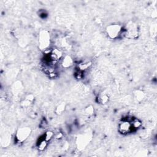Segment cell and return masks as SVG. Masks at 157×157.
Wrapping results in <instances>:
<instances>
[{
    "label": "cell",
    "mask_w": 157,
    "mask_h": 157,
    "mask_svg": "<svg viewBox=\"0 0 157 157\" xmlns=\"http://www.w3.org/2000/svg\"><path fill=\"white\" fill-rule=\"evenodd\" d=\"M123 33L125 38L134 39L138 38L139 31L138 25L133 22H130L123 28Z\"/></svg>",
    "instance_id": "obj_1"
},
{
    "label": "cell",
    "mask_w": 157,
    "mask_h": 157,
    "mask_svg": "<svg viewBox=\"0 0 157 157\" xmlns=\"http://www.w3.org/2000/svg\"><path fill=\"white\" fill-rule=\"evenodd\" d=\"M123 30V27L119 24H111L106 27V32L111 39H117L120 36Z\"/></svg>",
    "instance_id": "obj_2"
},
{
    "label": "cell",
    "mask_w": 157,
    "mask_h": 157,
    "mask_svg": "<svg viewBox=\"0 0 157 157\" xmlns=\"http://www.w3.org/2000/svg\"><path fill=\"white\" fill-rule=\"evenodd\" d=\"M50 36L47 30H42L39 36V47L41 50H45L50 46Z\"/></svg>",
    "instance_id": "obj_3"
},
{
    "label": "cell",
    "mask_w": 157,
    "mask_h": 157,
    "mask_svg": "<svg viewBox=\"0 0 157 157\" xmlns=\"http://www.w3.org/2000/svg\"><path fill=\"white\" fill-rule=\"evenodd\" d=\"M32 133V130L29 127H22L18 130L16 133V139L18 143H22L25 141Z\"/></svg>",
    "instance_id": "obj_4"
},
{
    "label": "cell",
    "mask_w": 157,
    "mask_h": 157,
    "mask_svg": "<svg viewBox=\"0 0 157 157\" xmlns=\"http://www.w3.org/2000/svg\"><path fill=\"white\" fill-rule=\"evenodd\" d=\"M133 128L132 123L128 120H124L120 122L118 126V131L122 134L130 133Z\"/></svg>",
    "instance_id": "obj_5"
},
{
    "label": "cell",
    "mask_w": 157,
    "mask_h": 157,
    "mask_svg": "<svg viewBox=\"0 0 157 157\" xmlns=\"http://www.w3.org/2000/svg\"><path fill=\"white\" fill-rule=\"evenodd\" d=\"M90 139V136L88 134H82V135L78 137L77 141L78 147L80 149H83L84 148H85L89 143Z\"/></svg>",
    "instance_id": "obj_6"
},
{
    "label": "cell",
    "mask_w": 157,
    "mask_h": 157,
    "mask_svg": "<svg viewBox=\"0 0 157 157\" xmlns=\"http://www.w3.org/2000/svg\"><path fill=\"white\" fill-rule=\"evenodd\" d=\"M62 55L63 54L61 50H60L58 49H55L52 50L51 53L50 54V58L52 61L56 62L60 59L62 57Z\"/></svg>",
    "instance_id": "obj_7"
},
{
    "label": "cell",
    "mask_w": 157,
    "mask_h": 157,
    "mask_svg": "<svg viewBox=\"0 0 157 157\" xmlns=\"http://www.w3.org/2000/svg\"><path fill=\"white\" fill-rule=\"evenodd\" d=\"M34 99V97L33 95L30 94V95H27L25 98L24 99V100L22 102V106L23 108H27L30 106L31 104H32V103L33 102Z\"/></svg>",
    "instance_id": "obj_8"
},
{
    "label": "cell",
    "mask_w": 157,
    "mask_h": 157,
    "mask_svg": "<svg viewBox=\"0 0 157 157\" xmlns=\"http://www.w3.org/2000/svg\"><path fill=\"white\" fill-rule=\"evenodd\" d=\"M73 65V60L72 58L69 56V55H67L66 57H65V58H63L62 63V67L64 68H70V67Z\"/></svg>",
    "instance_id": "obj_9"
},
{
    "label": "cell",
    "mask_w": 157,
    "mask_h": 157,
    "mask_svg": "<svg viewBox=\"0 0 157 157\" xmlns=\"http://www.w3.org/2000/svg\"><path fill=\"white\" fill-rule=\"evenodd\" d=\"M134 98L138 102H141L143 101L146 96V94L144 91L141 90H137L134 93Z\"/></svg>",
    "instance_id": "obj_10"
},
{
    "label": "cell",
    "mask_w": 157,
    "mask_h": 157,
    "mask_svg": "<svg viewBox=\"0 0 157 157\" xmlns=\"http://www.w3.org/2000/svg\"><path fill=\"white\" fill-rule=\"evenodd\" d=\"M109 96L106 93H101L98 97V101L100 104H105L109 101Z\"/></svg>",
    "instance_id": "obj_11"
},
{
    "label": "cell",
    "mask_w": 157,
    "mask_h": 157,
    "mask_svg": "<svg viewBox=\"0 0 157 157\" xmlns=\"http://www.w3.org/2000/svg\"><path fill=\"white\" fill-rule=\"evenodd\" d=\"M66 109V105L63 103L58 104L55 109V113L58 115L62 114Z\"/></svg>",
    "instance_id": "obj_12"
},
{
    "label": "cell",
    "mask_w": 157,
    "mask_h": 157,
    "mask_svg": "<svg viewBox=\"0 0 157 157\" xmlns=\"http://www.w3.org/2000/svg\"><path fill=\"white\" fill-rule=\"evenodd\" d=\"M94 108L92 106V105H89L84 110V113L87 116V117H91L94 114Z\"/></svg>",
    "instance_id": "obj_13"
},
{
    "label": "cell",
    "mask_w": 157,
    "mask_h": 157,
    "mask_svg": "<svg viewBox=\"0 0 157 157\" xmlns=\"http://www.w3.org/2000/svg\"><path fill=\"white\" fill-rule=\"evenodd\" d=\"M22 90V85L20 82H16V83L14 84V86L12 88V90L14 93H16V94H17L19 92H20Z\"/></svg>",
    "instance_id": "obj_14"
},
{
    "label": "cell",
    "mask_w": 157,
    "mask_h": 157,
    "mask_svg": "<svg viewBox=\"0 0 157 157\" xmlns=\"http://www.w3.org/2000/svg\"><path fill=\"white\" fill-rule=\"evenodd\" d=\"M54 136V134L53 132H52L50 131H47L46 132V133L44 134V139L46 140L47 142L50 141L52 138H53Z\"/></svg>",
    "instance_id": "obj_15"
},
{
    "label": "cell",
    "mask_w": 157,
    "mask_h": 157,
    "mask_svg": "<svg viewBox=\"0 0 157 157\" xmlns=\"http://www.w3.org/2000/svg\"><path fill=\"white\" fill-rule=\"evenodd\" d=\"M47 143H48V142H47L46 140H45L44 138L42 140H41L40 142H39V143L38 144V148H39V151H44L45 148H46V147H47Z\"/></svg>",
    "instance_id": "obj_16"
},
{
    "label": "cell",
    "mask_w": 157,
    "mask_h": 157,
    "mask_svg": "<svg viewBox=\"0 0 157 157\" xmlns=\"http://www.w3.org/2000/svg\"><path fill=\"white\" fill-rule=\"evenodd\" d=\"M91 63L90 62H86V63H80L79 65V69L80 71H85L87 70L90 66H91Z\"/></svg>",
    "instance_id": "obj_17"
},
{
    "label": "cell",
    "mask_w": 157,
    "mask_h": 157,
    "mask_svg": "<svg viewBox=\"0 0 157 157\" xmlns=\"http://www.w3.org/2000/svg\"><path fill=\"white\" fill-rule=\"evenodd\" d=\"M131 123H132V125H133V128H134V129L138 128L141 126V122L139 120H137V119L134 120L132 121Z\"/></svg>",
    "instance_id": "obj_18"
},
{
    "label": "cell",
    "mask_w": 157,
    "mask_h": 157,
    "mask_svg": "<svg viewBox=\"0 0 157 157\" xmlns=\"http://www.w3.org/2000/svg\"><path fill=\"white\" fill-rule=\"evenodd\" d=\"M62 133H60L59 134H58V135L56 136V138L57 139H60V138H61V137H62Z\"/></svg>",
    "instance_id": "obj_19"
}]
</instances>
